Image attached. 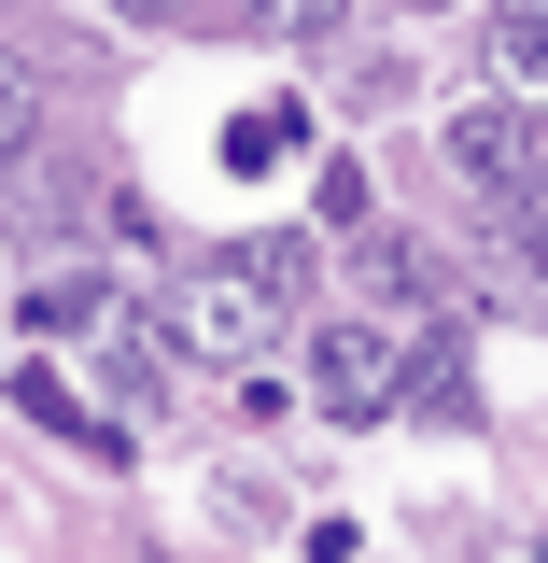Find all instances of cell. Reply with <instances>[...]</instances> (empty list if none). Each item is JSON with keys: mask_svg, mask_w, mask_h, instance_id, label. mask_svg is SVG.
Here are the masks:
<instances>
[{"mask_svg": "<svg viewBox=\"0 0 548 563\" xmlns=\"http://www.w3.org/2000/svg\"><path fill=\"white\" fill-rule=\"evenodd\" d=\"M479 296H492V310H548V282H535L521 240H492V254H479Z\"/></svg>", "mask_w": 548, "mask_h": 563, "instance_id": "5", "label": "cell"}, {"mask_svg": "<svg viewBox=\"0 0 548 563\" xmlns=\"http://www.w3.org/2000/svg\"><path fill=\"white\" fill-rule=\"evenodd\" d=\"M310 310V240H225V254H198V268L169 282V352H211V366H254V352L281 339Z\"/></svg>", "mask_w": 548, "mask_h": 563, "instance_id": "1", "label": "cell"}, {"mask_svg": "<svg viewBox=\"0 0 548 563\" xmlns=\"http://www.w3.org/2000/svg\"><path fill=\"white\" fill-rule=\"evenodd\" d=\"M113 14H183V0H113Z\"/></svg>", "mask_w": 548, "mask_h": 563, "instance_id": "8", "label": "cell"}, {"mask_svg": "<svg viewBox=\"0 0 548 563\" xmlns=\"http://www.w3.org/2000/svg\"><path fill=\"white\" fill-rule=\"evenodd\" d=\"M310 395L338 422H380L394 409V324H324V339H310Z\"/></svg>", "mask_w": 548, "mask_h": 563, "instance_id": "3", "label": "cell"}, {"mask_svg": "<svg viewBox=\"0 0 548 563\" xmlns=\"http://www.w3.org/2000/svg\"><path fill=\"white\" fill-rule=\"evenodd\" d=\"M29 128H43V85H29V57L0 43V155H29Z\"/></svg>", "mask_w": 548, "mask_h": 563, "instance_id": "6", "label": "cell"}, {"mask_svg": "<svg viewBox=\"0 0 548 563\" xmlns=\"http://www.w3.org/2000/svg\"><path fill=\"white\" fill-rule=\"evenodd\" d=\"M254 14H268V29H281V43H324V29H338V14H351V0H254Z\"/></svg>", "mask_w": 548, "mask_h": 563, "instance_id": "7", "label": "cell"}, {"mask_svg": "<svg viewBox=\"0 0 548 563\" xmlns=\"http://www.w3.org/2000/svg\"><path fill=\"white\" fill-rule=\"evenodd\" d=\"M492 85H506V99L548 85V0H506V14H492Z\"/></svg>", "mask_w": 548, "mask_h": 563, "instance_id": "4", "label": "cell"}, {"mask_svg": "<svg viewBox=\"0 0 548 563\" xmlns=\"http://www.w3.org/2000/svg\"><path fill=\"white\" fill-rule=\"evenodd\" d=\"M450 169H465L479 198H521V184L548 169V128L521 113V99H465V113H450Z\"/></svg>", "mask_w": 548, "mask_h": 563, "instance_id": "2", "label": "cell"}]
</instances>
